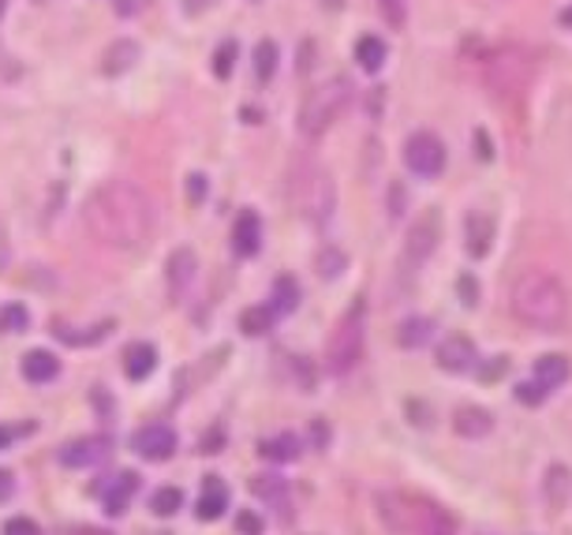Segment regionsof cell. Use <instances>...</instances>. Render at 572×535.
Here are the masks:
<instances>
[{"instance_id": "obj_1", "label": "cell", "mask_w": 572, "mask_h": 535, "mask_svg": "<svg viewBox=\"0 0 572 535\" xmlns=\"http://www.w3.org/2000/svg\"><path fill=\"white\" fill-rule=\"evenodd\" d=\"M87 232L113 251H142L158 229V206L131 180H105L83 203Z\"/></svg>"}, {"instance_id": "obj_2", "label": "cell", "mask_w": 572, "mask_h": 535, "mask_svg": "<svg viewBox=\"0 0 572 535\" xmlns=\"http://www.w3.org/2000/svg\"><path fill=\"white\" fill-rule=\"evenodd\" d=\"M508 311L528 330L553 333L569 319V288L550 270H524L508 288Z\"/></svg>"}, {"instance_id": "obj_3", "label": "cell", "mask_w": 572, "mask_h": 535, "mask_svg": "<svg viewBox=\"0 0 572 535\" xmlns=\"http://www.w3.org/2000/svg\"><path fill=\"white\" fill-rule=\"evenodd\" d=\"M483 79L497 98L524 94V90L535 83V53L528 45H516V42L497 45V49H490L483 65Z\"/></svg>"}, {"instance_id": "obj_4", "label": "cell", "mask_w": 572, "mask_h": 535, "mask_svg": "<svg viewBox=\"0 0 572 535\" xmlns=\"http://www.w3.org/2000/svg\"><path fill=\"white\" fill-rule=\"evenodd\" d=\"M363 341H367V311H363V304H352V311L338 322V330L330 333V344H325V360H330L333 375H348L359 364Z\"/></svg>"}, {"instance_id": "obj_5", "label": "cell", "mask_w": 572, "mask_h": 535, "mask_svg": "<svg viewBox=\"0 0 572 535\" xmlns=\"http://www.w3.org/2000/svg\"><path fill=\"white\" fill-rule=\"evenodd\" d=\"M348 105V83L344 79H330L318 90L307 94L304 109H299V132L304 135H325L333 128V121L341 116V109Z\"/></svg>"}, {"instance_id": "obj_6", "label": "cell", "mask_w": 572, "mask_h": 535, "mask_svg": "<svg viewBox=\"0 0 572 535\" xmlns=\"http://www.w3.org/2000/svg\"><path fill=\"white\" fill-rule=\"evenodd\" d=\"M404 161L415 177H438L445 169V143L434 132H415L412 139L404 143Z\"/></svg>"}, {"instance_id": "obj_7", "label": "cell", "mask_w": 572, "mask_h": 535, "mask_svg": "<svg viewBox=\"0 0 572 535\" xmlns=\"http://www.w3.org/2000/svg\"><path fill=\"white\" fill-rule=\"evenodd\" d=\"M195 270L198 262L191 255V248H176L169 255V266H165V281H169V300L172 304H184L191 285H195Z\"/></svg>"}, {"instance_id": "obj_8", "label": "cell", "mask_w": 572, "mask_h": 535, "mask_svg": "<svg viewBox=\"0 0 572 535\" xmlns=\"http://www.w3.org/2000/svg\"><path fill=\"white\" fill-rule=\"evenodd\" d=\"M135 453L147 460H169L176 453V431L165 428V423H150L135 434Z\"/></svg>"}, {"instance_id": "obj_9", "label": "cell", "mask_w": 572, "mask_h": 535, "mask_svg": "<svg viewBox=\"0 0 572 535\" xmlns=\"http://www.w3.org/2000/svg\"><path fill=\"white\" fill-rule=\"evenodd\" d=\"M434 248H438V217L426 214V217H420V221L412 225V232H408L404 255H408L412 266H423V262L434 255Z\"/></svg>"}, {"instance_id": "obj_10", "label": "cell", "mask_w": 572, "mask_h": 535, "mask_svg": "<svg viewBox=\"0 0 572 535\" xmlns=\"http://www.w3.org/2000/svg\"><path fill=\"white\" fill-rule=\"evenodd\" d=\"M476 344H471L468 338H460V333H453V338L442 341L438 349V367L449 371V375H460V371H471L476 367Z\"/></svg>"}, {"instance_id": "obj_11", "label": "cell", "mask_w": 572, "mask_h": 535, "mask_svg": "<svg viewBox=\"0 0 572 535\" xmlns=\"http://www.w3.org/2000/svg\"><path fill=\"white\" fill-rule=\"evenodd\" d=\"M259 248H262V221L254 210H243L232 225V251L240 259H251L259 255Z\"/></svg>"}, {"instance_id": "obj_12", "label": "cell", "mask_w": 572, "mask_h": 535, "mask_svg": "<svg viewBox=\"0 0 572 535\" xmlns=\"http://www.w3.org/2000/svg\"><path fill=\"white\" fill-rule=\"evenodd\" d=\"M333 206H338V195H333V184L325 172H318L311 180V198H307V214H311L314 225H330Z\"/></svg>"}, {"instance_id": "obj_13", "label": "cell", "mask_w": 572, "mask_h": 535, "mask_svg": "<svg viewBox=\"0 0 572 535\" xmlns=\"http://www.w3.org/2000/svg\"><path fill=\"white\" fill-rule=\"evenodd\" d=\"M108 453V442L105 439H79V442H68L60 449V465L68 468H87V465H98Z\"/></svg>"}, {"instance_id": "obj_14", "label": "cell", "mask_w": 572, "mask_h": 535, "mask_svg": "<svg viewBox=\"0 0 572 535\" xmlns=\"http://www.w3.org/2000/svg\"><path fill=\"white\" fill-rule=\"evenodd\" d=\"M569 375H572L569 356H561V352H550V356H539V360H535V383L547 389V394H553L558 386H565Z\"/></svg>"}, {"instance_id": "obj_15", "label": "cell", "mask_w": 572, "mask_h": 535, "mask_svg": "<svg viewBox=\"0 0 572 535\" xmlns=\"http://www.w3.org/2000/svg\"><path fill=\"white\" fill-rule=\"evenodd\" d=\"M135 491H139V476H135V471H121V476H113L102 487V502L108 505V513H124Z\"/></svg>"}, {"instance_id": "obj_16", "label": "cell", "mask_w": 572, "mask_h": 535, "mask_svg": "<svg viewBox=\"0 0 572 535\" xmlns=\"http://www.w3.org/2000/svg\"><path fill=\"white\" fill-rule=\"evenodd\" d=\"M195 510H198V516H203V521H217V516L229 510V487H225L217 476H206L203 494H198Z\"/></svg>"}, {"instance_id": "obj_17", "label": "cell", "mask_w": 572, "mask_h": 535, "mask_svg": "<svg viewBox=\"0 0 572 535\" xmlns=\"http://www.w3.org/2000/svg\"><path fill=\"white\" fill-rule=\"evenodd\" d=\"M139 42H131V38H121V42H113L105 49V57H102V71L105 76H124V71H131L135 68V60H139Z\"/></svg>"}, {"instance_id": "obj_18", "label": "cell", "mask_w": 572, "mask_h": 535, "mask_svg": "<svg viewBox=\"0 0 572 535\" xmlns=\"http://www.w3.org/2000/svg\"><path fill=\"white\" fill-rule=\"evenodd\" d=\"M57 375H60V360L53 356V352L34 349V352H26L23 356V378L26 383L42 386V383H53Z\"/></svg>"}, {"instance_id": "obj_19", "label": "cell", "mask_w": 572, "mask_h": 535, "mask_svg": "<svg viewBox=\"0 0 572 535\" xmlns=\"http://www.w3.org/2000/svg\"><path fill=\"white\" fill-rule=\"evenodd\" d=\"M153 367H158V352H153V344L139 341V344H131V349L124 352V371H127L131 383H142Z\"/></svg>"}, {"instance_id": "obj_20", "label": "cell", "mask_w": 572, "mask_h": 535, "mask_svg": "<svg viewBox=\"0 0 572 535\" xmlns=\"http://www.w3.org/2000/svg\"><path fill=\"white\" fill-rule=\"evenodd\" d=\"M457 434H465V439H483V434L494 431V416L487 412V408H476V405H468V408H460L457 412Z\"/></svg>"}, {"instance_id": "obj_21", "label": "cell", "mask_w": 572, "mask_h": 535, "mask_svg": "<svg viewBox=\"0 0 572 535\" xmlns=\"http://www.w3.org/2000/svg\"><path fill=\"white\" fill-rule=\"evenodd\" d=\"M490 240H494V221H490L487 214H471L468 217V251L476 259H483L490 251Z\"/></svg>"}, {"instance_id": "obj_22", "label": "cell", "mask_w": 572, "mask_h": 535, "mask_svg": "<svg viewBox=\"0 0 572 535\" xmlns=\"http://www.w3.org/2000/svg\"><path fill=\"white\" fill-rule=\"evenodd\" d=\"M412 535H457V528H453L445 510H438L434 502H423V513H420V521H415Z\"/></svg>"}, {"instance_id": "obj_23", "label": "cell", "mask_w": 572, "mask_h": 535, "mask_svg": "<svg viewBox=\"0 0 572 535\" xmlns=\"http://www.w3.org/2000/svg\"><path fill=\"white\" fill-rule=\"evenodd\" d=\"M356 60L363 71H378L381 65H386V42L378 38V34H363V38L356 42Z\"/></svg>"}, {"instance_id": "obj_24", "label": "cell", "mask_w": 572, "mask_h": 535, "mask_svg": "<svg viewBox=\"0 0 572 535\" xmlns=\"http://www.w3.org/2000/svg\"><path fill=\"white\" fill-rule=\"evenodd\" d=\"M259 449H262V457H266V460H277V465H285V460H296V457H299L296 434H277V439H266Z\"/></svg>"}, {"instance_id": "obj_25", "label": "cell", "mask_w": 572, "mask_h": 535, "mask_svg": "<svg viewBox=\"0 0 572 535\" xmlns=\"http://www.w3.org/2000/svg\"><path fill=\"white\" fill-rule=\"evenodd\" d=\"M254 494L266 498V502L274 505L277 513H281V510H288V487L281 483L277 476H259V479H254Z\"/></svg>"}, {"instance_id": "obj_26", "label": "cell", "mask_w": 572, "mask_h": 535, "mask_svg": "<svg viewBox=\"0 0 572 535\" xmlns=\"http://www.w3.org/2000/svg\"><path fill=\"white\" fill-rule=\"evenodd\" d=\"M434 338V322H426V319H408L401 326V333H397V341L404 344V349H420V344H426Z\"/></svg>"}, {"instance_id": "obj_27", "label": "cell", "mask_w": 572, "mask_h": 535, "mask_svg": "<svg viewBox=\"0 0 572 535\" xmlns=\"http://www.w3.org/2000/svg\"><path fill=\"white\" fill-rule=\"evenodd\" d=\"M274 319H277V315L270 311V307H251V311L240 315V326H243V333H254V338H262V333L274 330Z\"/></svg>"}, {"instance_id": "obj_28", "label": "cell", "mask_w": 572, "mask_h": 535, "mask_svg": "<svg viewBox=\"0 0 572 535\" xmlns=\"http://www.w3.org/2000/svg\"><path fill=\"white\" fill-rule=\"evenodd\" d=\"M296 304H299V288H296V281L293 277H281L277 285H274V304H270V311H281V315H288V311H296Z\"/></svg>"}, {"instance_id": "obj_29", "label": "cell", "mask_w": 572, "mask_h": 535, "mask_svg": "<svg viewBox=\"0 0 572 535\" xmlns=\"http://www.w3.org/2000/svg\"><path fill=\"white\" fill-rule=\"evenodd\" d=\"M254 71H259V83H270L277 71V45L274 42H259L254 49Z\"/></svg>"}, {"instance_id": "obj_30", "label": "cell", "mask_w": 572, "mask_h": 535, "mask_svg": "<svg viewBox=\"0 0 572 535\" xmlns=\"http://www.w3.org/2000/svg\"><path fill=\"white\" fill-rule=\"evenodd\" d=\"M150 505L158 516H172V513H180V505H184V494H180L176 487H161V491L150 498Z\"/></svg>"}, {"instance_id": "obj_31", "label": "cell", "mask_w": 572, "mask_h": 535, "mask_svg": "<svg viewBox=\"0 0 572 535\" xmlns=\"http://www.w3.org/2000/svg\"><path fill=\"white\" fill-rule=\"evenodd\" d=\"M26 307L20 304H8V307H0V333H20L26 330Z\"/></svg>"}, {"instance_id": "obj_32", "label": "cell", "mask_w": 572, "mask_h": 535, "mask_svg": "<svg viewBox=\"0 0 572 535\" xmlns=\"http://www.w3.org/2000/svg\"><path fill=\"white\" fill-rule=\"evenodd\" d=\"M232 65H236V42L229 38L225 45H217V53H214V76L217 79H229Z\"/></svg>"}, {"instance_id": "obj_33", "label": "cell", "mask_w": 572, "mask_h": 535, "mask_svg": "<svg viewBox=\"0 0 572 535\" xmlns=\"http://www.w3.org/2000/svg\"><path fill=\"white\" fill-rule=\"evenodd\" d=\"M542 397H547V389H542L539 383H535V378H531V383H524L520 389H516V401H524V405H539Z\"/></svg>"}, {"instance_id": "obj_34", "label": "cell", "mask_w": 572, "mask_h": 535, "mask_svg": "<svg viewBox=\"0 0 572 535\" xmlns=\"http://www.w3.org/2000/svg\"><path fill=\"white\" fill-rule=\"evenodd\" d=\"M4 535H42V528L34 521H26V516H15V521L4 524Z\"/></svg>"}, {"instance_id": "obj_35", "label": "cell", "mask_w": 572, "mask_h": 535, "mask_svg": "<svg viewBox=\"0 0 572 535\" xmlns=\"http://www.w3.org/2000/svg\"><path fill=\"white\" fill-rule=\"evenodd\" d=\"M187 198H191V203H203V198H206V177H203V172H191V177H187Z\"/></svg>"}, {"instance_id": "obj_36", "label": "cell", "mask_w": 572, "mask_h": 535, "mask_svg": "<svg viewBox=\"0 0 572 535\" xmlns=\"http://www.w3.org/2000/svg\"><path fill=\"white\" fill-rule=\"evenodd\" d=\"M381 12H386V20L393 26L404 23V0H381Z\"/></svg>"}, {"instance_id": "obj_37", "label": "cell", "mask_w": 572, "mask_h": 535, "mask_svg": "<svg viewBox=\"0 0 572 535\" xmlns=\"http://www.w3.org/2000/svg\"><path fill=\"white\" fill-rule=\"evenodd\" d=\"M236 524H240L243 535H259L262 532V521L254 513H240V521H236Z\"/></svg>"}, {"instance_id": "obj_38", "label": "cell", "mask_w": 572, "mask_h": 535, "mask_svg": "<svg viewBox=\"0 0 572 535\" xmlns=\"http://www.w3.org/2000/svg\"><path fill=\"white\" fill-rule=\"evenodd\" d=\"M338 266H344V255H338V251L322 255V277H333V274H338Z\"/></svg>"}, {"instance_id": "obj_39", "label": "cell", "mask_w": 572, "mask_h": 535, "mask_svg": "<svg viewBox=\"0 0 572 535\" xmlns=\"http://www.w3.org/2000/svg\"><path fill=\"white\" fill-rule=\"evenodd\" d=\"M23 434H31V428H0V449L12 446V442L23 439Z\"/></svg>"}, {"instance_id": "obj_40", "label": "cell", "mask_w": 572, "mask_h": 535, "mask_svg": "<svg viewBox=\"0 0 572 535\" xmlns=\"http://www.w3.org/2000/svg\"><path fill=\"white\" fill-rule=\"evenodd\" d=\"M8 259H12V240H8V232H4V225H0V274H4V266H8Z\"/></svg>"}, {"instance_id": "obj_41", "label": "cell", "mask_w": 572, "mask_h": 535, "mask_svg": "<svg viewBox=\"0 0 572 535\" xmlns=\"http://www.w3.org/2000/svg\"><path fill=\"white\" fill-rule=\"evenodd\" d=\"M12 491H15V479H12V471H4V468H0V502H4V498H12Z\"/></svg>"}, {"instance_id": "obj_42", "label": "cell", "mask_w": 572, "mask_h": 535, "mask_svg": "<svg viewBox=\"0 0 572 535\" xmlns=\"http://www.w3.org/2000/svg\"><path fill=\"white\" fill-rule=\"evenodd\" d=\"M206 8H214V0H184V12L187 15H203Z\"/></svg>"}, {"instance_id": "obj_43", "label": "cell", "mask_w": 572, "mask_h": 535, "mask_svg": "<svg viewBox=\"0 0 572 535\" xmlns=\"http://www.w3.org/2000/svg\"><path fill=\"white\" fill-rule=\"evenodd\" d=\"M142 8V0H116V12L121 15H131V12H139Z\"/></svg>"}, {"instance_id": "obj_44", "label": "cell", "mask_w": 572, "mask_h": 535, "mask_svg": "<svg viewBox=\"0 0 572 535\" xmlns=\"http://www.w3.org/2000/svg\"><path fill=\"white\" fill-rule=\"evenodd\" d=\"M561 23H565V26H569V31H572V4L565 8V12H561Z\"/></svg>"}, {"instance_id": "obj_45", "label": "cell", "mask_w": 572, "mask_h": 535, "mask_svg": "<svg viewBox=\"0 0 572 535\" xmlns=\"http://www.w3.org/2000/svg\"><path fill=\"white\" fill-rule=\"evenodd\" d=\"M71 535H108V532H98V528H76Z\"/></svg>"}]
</instances>
